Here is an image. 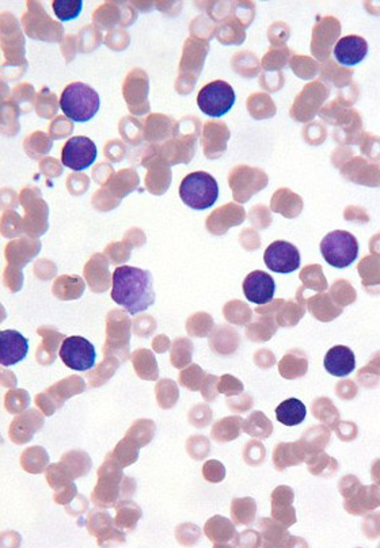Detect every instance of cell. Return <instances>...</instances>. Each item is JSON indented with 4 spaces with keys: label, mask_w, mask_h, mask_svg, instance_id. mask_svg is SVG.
<instances>
[{
    "label": "cell",
    "mask_w": 380,
    "mask_h": 548,
    "mask_svg": "<svg viewBox=\"0 0 380 548\" xmlns=\"http://www.w3.org/2000/svg\"><path fill=\"white\" fill-rule=\"evenodd\" d=\"M112 299L131 315L143 313L155 303L153 274L139 267H117L113 273Z\"/></svg>",
    "instance_id": "cell-1"
},
{
    "label": "cell",
    "mask_w": 380,
    "mask_h": 548,
    "mask_svg": "<svg viewBox=\"0 0 380 548\" xmlns=\"http://www.w3.org/2000/svg\"><path fill=\"white\" fill-rule=\"evenodd\" d=\"M135 487L134 479L124 477L121 467L117 466L108 454L105 464L98 471V483L91 498L101 508H112L134 495Z\"/></svg>",
    "instance_id": "cell-2"
},
{
    "label": "cell",
    "mask_w": 380,
    "mask_h": 548,
    "mask_svg": "<svg viewBox=\"0 0 380 548\" xmlns=\"http://www.w3.org/2000/svg\"><path fill=\"white\" fill-rule=\"evenodd\" d=\"M97 91L86 83L75 82L67 86L60 98L62 113L75 123H87L100 110Z\"/></svg>",
    "instance_id": "cell-3"
},
{
    "label": "cell",
    "mask_w": 380,
    "mask_h": 548,
    "mask_svg": "<svg viewBox=\"0 0 380 548\" xmlns=\"http://www.w3.org/2000/svg\"><path fill=\"white\" fill-rule=\"evenodd\" d=\"M179 196L192 209H210L219 197L218 182L205 171L187 174L179 186Z\"/></svg>",
    "instance_id": "cell-4"
},
{
    "label": "cell",
    "mask_w": 380,
    "mask_h": 548,
    "mask_svg": "<svg viewBox=\"0 0 380 548\" xmlns=\"http://www.w3.org/2000/svg\"><path fill=\"white\" fill-rule=\"evenodd\" d=\"M321 253L330 266L343 269L358 259L359 241L348 231H332L321 241Z\"/></svg>",
    "instance_id": "cell-5"
},
{
    "label": "cell",
    "mask_w": 380,
    "mask_h": 548,
    "mask_svg": "<svg viewBox=\"0 0 380 548\" xmlns=\"http://www.w3.org/2000/svg\"><path fill=\"white\" fill-rule=\"evenodd\" d=\"M235 98L233 86L225 80H215L200 90L197 105L207 116L221 117L233 109Z\"/></svg>",
    "instance_id": "cell-6"
},
{
    "label": "cell",
    "mask_w": 380,
    "mask_h": 548,
    "mask_svg": "<svg viewBox=\"0 0 380 548\" xmlns=\"http://www.w3.org/2000/svg\"><path fill=\"white\" fill-rule=\"evenodd\" d=\"M60 357L70 370L85 372L95 365L97 352L88 339L79 336L69 337L60 348Z\"/></svg>",
    "instance_id": "cell-7"
},
{
    "label": "cell",
    "mask_w": 380,
    "mask_h": 548,
    "mask_svg": "<svg viewBox=\"0 0 380 548\" xmlns=\"http://www.w3.org/2000/svg\"><path fill=\"white\" fill-rule=\"evenodd\" d=\"M97 145L85 136L71 137L62 147V162L74 171H82L93 166L97 159Z\"/></svg>",
    "instance_id": "cell-8"
},
{
    "label": "cell",
    "mask_w": 380,
    "mask_h": 548,
    "mask_svg": "<svg viewBox=\"0 0 380 548\" xmlns=\"http://www.w3.org/2000/svg\"><path fill=\"white\" fill-rule=\"evenodd\" d=\"M264 262L272 272L288 274L301 266V253L290 241H276L265 251Z\"/></svg>",
    "instance_id": "cell-9"
},
{
    "label": "cell",
    "mask_w": 380,
    "mask_h": 548,
    "mask_svg": "<svg viewBox=\"0 0 380 548\" xmlns=\"http://www.w3.org/2000/svg\"><path fill=\"white\" fill-rule=\"evenodd\" d=\"M275 280L262 270H254L244 282V293L250 303L268 304L275 298Z\"/></svg>",
    "instance_id": "cell-10"
},
{
    "label": "cell",
    "mask_w": 380,
    "mask_h": 548,
    "mask_svg": "<svg viewBox=\"0 0 380 548\" xmlns=\"http://www.w3.org/2000/svg\"><path fill=\"white\" fill-rule=\"evenodd\" d=\"M29 342L17 330H4L0 332V363L4 367L15 365L25 360Z\"/></svg>",
    "instance_id": "cell-11"
},
{
    "label": "cell",
    "mask_w": 380,
    "mask_h": 548,
    "mask_svg": "<svg viewBox=\"0 0 380 548\" xmlns=\"http://www.w3.org/2000/svg\"><path fill=\"white\" fill-rule=\"evenodd\" d=\"M333 53L341 66H356L366 59L368 43L359 36H346L337 41Z\"/></svg>",
    "instance_id": "cell-12"
},
{
    "label": "cell",
    "mask_w": 380,
    "mask_h": 548,
    "mask_svg": "<svg viewBox=\"0 0 380 548\" xmlns=\"http://www.w3.org/2000/svg\"><path fill=\"white\" fill-rule=\"evenodd\" d=\"M325 370L332 376L345 378L351 375L356 368L355 353L348 347L337 345L332 348L325 356Z\"/></svg>",
    "instance_id": "cell-13"
},
{
    "label": "cell",
    "mask_w": 380,
    "mask_h": 548,
    "mask_svg": "<svg viewBox=\"0 0 380 548\" xmlns=\"http://www.w3.org/2000/svg\"><path fill=\"white\" fill-rule=\"evenodd\" d=\"M88 531L97 537L100 544H113L114 542L124 543V539H120V536H124L121 531H117L112 523L111 516L105 511H93L90 519H88Z\"/></svg>",
    "instance_id": "cell-14"
},
{
    "label": "cell",
    "mask_w": 380,
    "mask_h": 548,
    "mask_svg": "<svg viewBox=\"0 0 380 548\" xmlns=\"http://www.w3.org/2000/svg\"><path fill=\"white\" fill-rule=\"evenodd\" d=\"M307 409L303 402L296 398L287 399L278 405L276 418L284 426H296L306 420Z\"/></svg>",
    "instance_id": "cell-15"
},
{
    "label": "cell",
    "mask_w": 380,
    "mask_h": 548,
    "mask_svg": "<svg viewBox=\"0 0 380 548\" xmlns=\"http://www.w3.org/2000/svg\"><path fill=\"white\" fill-rule=\"evenodd\" d=\"M142 517V509L132 503V501H121L120 505H117L116 526L119 528L135 529L136 528L137 521Z\"/></svg>",
    "instance_id": "cell-16"
},
{
    "label": "cell",
    "mask_w": 380,
    "mask_h": 548,
    "mask_svg": "<svg viewBox=\"0 0 380 548\" xmlns=\"http://www.w3.org/2000/svg\"><path fill=\"white\" fill-rule=\"evenodd\" d=\"M48 462V454L41 446L29 448L22 454V458H21V464H22L23 469L28 472H31V474H40V472H43Z\"/></svg>",
    "instance_id": "cell-17"
},
{
    "label": "cell",
    "mask_w": 380,
    "mask_h": 548,
    "mask_svg": "<svg viewBox=\"0 0 380 548\" xmlns=\"http://www.w3.org/2000/svg\"><path fill=\"white\" fill-rule=\"evenodd\" d=\"M113 459L117 466L124 467L131 466L139 458V446H135L128 438H124L121 443L114 449L113 454H109Z\"/></svg>",
    "instance_id": "cell-18"
},
{
    "label": "cell",
    "mask_w": 380,
    "mask_h": 548,
    "mask_svg": "<svg viewBox=\"0 0 380 548\" xmlns=\"http://www.w3.org/2000/svg\"><path fill=\"white\" fill-rule=\"evenodd\" d=\"M54 12L62 22L79 17L83 9L82 0H54Z\"/></svg>",
    "instance_id": "cell-19"
},
{
    "label": "cell",
    "mask_w": 380,
    "mask_h": 548,
    "mask_svg": "<svg viewBox=\"0 0 380 548\" xmlns=\"http://www.w3.org/2000/svg\"><path fill=\"white\" fill-rule=\"evenodd\" d=\"M62 463L66 464L67 469L72 472L74 477H82L88 472L91 467V461L88 454L85 452L72 451L62 456Z\"/></svg>",
    "instance_id": "cell-20"
},
{
    "label": "cell",
    "mask_w": 380,
    "mask_h": 548,
    "mask_svg": "<svg viewBox=\"0 0 380 548\" xmlns=\"http://www.w3.org/2000/svg\"><path fill=\"white\" fill-rule=\"evenodd\" d=\"M227 520L221 519V517H213L205 524V535L212 540L215 544L223 542L227 539V532L230 531V526H228Z\"/></svg>",
    "instance_id": "cell-21"
},
{
    "label": "cell",
    "mask_w": 380,
    "mask_h": 548,
    "mask_svg": "<svg viewBox=\"0 0 380 548\" xmlns=\"http://www.w3.org/2000/svg\"><path fill=\"white\" fill-rule=\"evenodd\" d=\"M202 474L208 482L218 483L225 478V467L221 466L219 462H207L202 467Z\"/></svg>",
    "instance_id": "cell-22"
}]
</instances>
